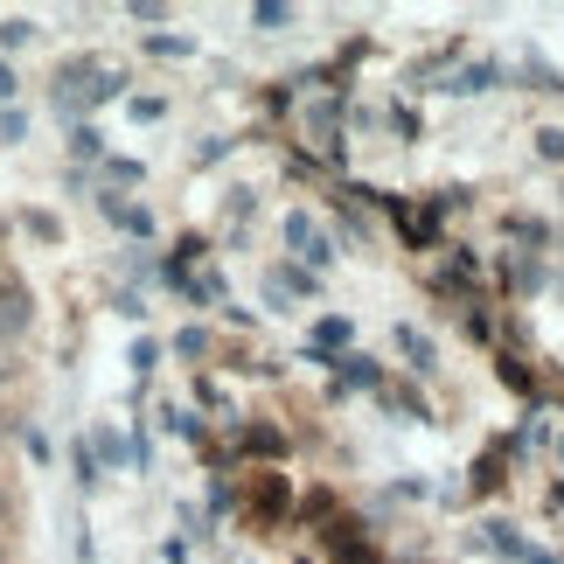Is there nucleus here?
<instances>
[{"mask_svg": "<svg viewBox=\"0 0 564 564\" xmlns=\"http://www.w3.org/2000/svg\"><path fill=\"white\" fill-rule=\"evenodd\" d=\"M50 98H56L63 126H77L84 112L126 98V70H119V63H105V56H91V50H84V56H63L56 77H50Z\"/></svg>", "mask_w": 564, "mask_h": 564, "instance_id": "f257e3e1", "label": "nucleus"}, {"mask_svg": "<svg viewBox=\"0 0 564 564\" xmlns=\"http://www.w3.org/2000/svg\"><path fill=\"white\" fill-rule=\"evenodd\" d=\"M279 237H286V258L293 265H307V272H321L328 279L335 272V258H341V237L321 224L314 209H286V224H279Z\"/></svg>", "mask_w": 564, "mask_h": 564, "instance_id": "f03ea898", "label": "nucleus"}, {"mask_svg": "<svg viewBox=\"0 0 564 564\" xmlns=\"http://www.w3.org/2000/svg\"><path fill=\"white\" fill-rule=\"evenodd\" d=\"M293 509H300L293 474H279V467L245 474V523H251V530H279V523H293Z\"/></svg>", "mask_w": 564, "mask_h": 564, "instance_id": "7ed1b4c3", "label": "nucleus"}, {"mask_svg": "<svg viewBox=\"0 0 564 564\" xmlns=\"http://www.w3.org/2000/svg\"><path fill=\"white\" fill-rule=\"evenodd\" d=\"M224 432H230V453H237V460H258V467H279L293 453V432L279 425V419H230Z\"/></svg>", "mask_w": 564, "mask_h": 564, "instance_id": "20e7f679", "label": "nucleus"}, {"mask_svg": "<svg viewBox=\"0 0 564 564\" xmlns=\"http://www.w3.org/2000/svg\"><path fill=\"white\" fill-rule=\"evenodd\" d=\"M488 265H495V279H502V293L509 300H536V293H544V279H551V265H544V251H495L488 258Z\"/></svg>", "mask_w": 564, "mask_h": 564, "instance_id": "39448f33", "label": "nucleus"}, {"mask_svg": "<svg viewBox=\"0 0 564 564\" xmlns=\"http://www.w3.org/2000/svg\"><path fill=\"white\" fill-rule=\"evenodd\" d=\"M258 293H265V307H272V314H293L300 300H321V272L293 265V258H279V265L265 272V286H258Z\"/></svg>", "mask_w": 564, "mask_h": 564, "instance_id": "423d86ee", "label": "nucleus"}, {"mask_svg": "<svg viewBox=\"0 0 564 564\" xmlns=\"http://www.w3.org/2000/svg\"><path fill=\"white\" fill-rule=\"evenodd\" d=\"M35 328V286L21 272L0 279V349H21V335Z\"/></svg>", "mask_w": 564, "mask_h": 564, "instance_id": "0eeeda50", "label": "nucleus"}, {"mask_svg": "<svg viewBox=\"0 0 564 564\" xmlns=\"http://www.w3.org/2000/svg\"><path fill=\"white\" fill-rule=\"evenodd\" d=\"M502 84H509V63L467 56V63H453V70L440 77V91H446V98H488V91H502Z\"/></svg>", "mask_w": 564, "mask_h": 564, "instance_id": "6e6552de", "label": "nucleus"}, {"mask_svg": "<svg viewBox=\"0 0 564 564\" xmlns=\"http://www.w3.org/2000/svg\"><path fill=\"white\" fill-rule=\"evenodd\" d=\"M509 467H516V453H509V432H502V440H488L481 453H474V467H467V495H474V502L502 495V488H509Z\"/></svg>", "mask_w": 564, "mask_h": 564, "instance_id": "1a4fd4ad", "label": "nucleus"}, {"mask_svg": "<svg viewBox=\"0 0 564 564\" xmlns=\"http://www.w3.org/2000/svg\"><path fill=\"white\" fill-rule=\"evenodd\" d=\"M390 349L404 356V370L419 377V383H425V377H440V341H432L425 328H411V321H398V328H390Z\"/></svg>", "mask_w": 564, "mask_h": 564, "instance_id": "9d476101", "label": "nucleus"}, {"mask_svg": "<svg viewBox=\"0 0 564 564\" xmlns=\"http://www.w3.org/2000/svg\"><path fill=\"white\" fill-rule=\"evenodd\" d=\"M98 216H105V224H112V230L140 237V245H147V237H154V209H147V203H126V195H112V188H98Z\"/></svg>", "mask_w": 564, "mask_h": 564, "instance_id": "9b49d317", "label": "nucleus"}, {"mask_svg": "<svg viewBox=\"0 0 564 564\" xmlns=\"http://www.w3.org/2000/svg\"><path fill=\"white\" fill-rule=\"evenodd\" d=\"M474 544L481 551H495L502 564H523V551H530V536L509 523V516H481V523H474Z\"/></svg>", "mask_w": 564, "mask_h": 564, "instance_id": "f8f14e48", "label": "nucleus"}, {"mask_svg": "<svg viewBox=\"0 0 564 564\" xmlns=\"http://www.w3.org/2000/svg\"><path fill=\"white\" fill-rule=\"evenodd\" d=\"M495 377H502V390H516L523 404H544V377L530 370L523 349H495Z\"/></svg>", "mask_w": 564, "mask_h": 564, "instance_id": "ddd939ff", "label": "nucleus"}, {"mask_svg": "<svg viewBox=\"0 0 564 564\" xmlns=\"http://www.w3.org/2000/svg\"><path fill=\"white\" fill-rule=\"evenodd\" d=\"M335 383H341V398H349V390H370V398H383V383H390V370L377 356H362V349H349L335 362Z\"/></svg>", "mask_w": 564, "mask_h": 564, "instance_id": "4468645a", "label": "nucleus"}, {"mask_svg": "<svg viewBox=\"0 0 564 564\" xmlns=\"http://www.w3.org/2000/svg\"><path fill=\"white\" fill-rule=\"evenodd\" d=\"M502 237H509L516 251H551L557 230H551V216H536V209H509L502 216Z\"/></svg>", "mask_w": 564, "mask_h": 564, "instance_id": "2eb2a0df", "label": "nucleus"}, {"mask_svg": "<svg viewBox=\"0 0 564 564\" xmlns=\"http://www.w3.org/2000/svg\"><path fill=\"white\" fill-rule=\"evenodd\" d=\"M509 77L523 84V91H544V98H564V70H557V63H544V56H536V50H523V56H516V63H509Z\"/></svg>", "mask_w": 564, "mask_h": 564, "instance_id": "dca6fc26", "label": "nucleus"}, {"mask_svg": "<svg viewBox=\"0 0 564 564\" xmlns=\"http://www.w3.org/2000/svg\"><path fill=\"white\" fill-rule=\"evenodd\" d=\"M307 349H321V356H349V349H356V321H349V314H321L314 328H307Z\"/></svg>", "mask_w": 564, "mask_h": 564, "instance_id": "f3484780", "label": "nucleus"}, {"mask_svg": "<svg viewBox=\"0 0 564 564\" xmlns=\"http://www.w3.org/2000/svg\"><path fill=\"white\" fill-rule=\"evenodd\" d=\"M377 404H383V411H398L404 425H432V398H425L419 383H383V398H377Z\"/></svg>", "mask_w": 564, "mask_h": 564, "instance_id": "a211bd4d", "label": "nucleus"}, {"mask_svg": "<svg viewBox=\"0 0 564 564\" xmlns=\"http://www.w3.org/2000/svg\"><path fill=\"white\" fill-rule=\"evenodd\" d=\"M245 21H251L258 35H286L293 21H300V8H286V0H251V8H245Z\"/></svg>", "mask_w": 564, "mask_h": 564, "instance_id": "6ab92c4d", "label": "nucleus"}, {"mask_svg": "<svg viewBox=\"0 0 564 564\" xmlns=\"http://www.w3.org/2000/svg\"><path fill=\"white\" fill-rule=\"evenodd\" d=\"M383 126H390V133H398L404 147H419V140H425V119H419V105H404V98H390V105H383Z\"/></svg>", "mask_w": 564, "mask_h": 564, "instance_id": "aec40b11", "label": "nucleus"}, {"mask_svg": "<svg viewBox=\"0 0 564 564\" xmlns=\"http://www.w3.org/2000/svg\"><path fill=\"white\" fill-rule=\"evenodd\" d=\"M98 175H105V188H140L147 182V161H133V154H105V167H98Z\"/></svg>", "mask_w": 564, "mask_h": 564, "instance_id": "412c9836", "label": "nucleus"}, {"mask_svg": "<svg viewBox=\"0 0 564 564\" xmlns=\"http://www.w3.org/2000/svg\"><path fill=\"white\" fill-rule=\"evenodd\" d=\"M70 161H84V167H105V133L91 119H77L70 126Z\"/></svg>", "mask_w": 564, "mask_h": 564, "instance_id": "4be33fe9", "label": "nucleus"}, {"mask_svg": "<svg viewBox=\"0 0 564 564\" xmlns=\"http://www.w3.org/2000/svg\"><path fill=\"white\" fill-rule=\"evenodd\" d=\"M140 50L161 56V63H188V56H195V35H167V29H154V35H140Z\"/></svg>", "mask_w": 564, "mask_h": 564, "instance_id": "5701e85b", "label": "nucleus"}, {"mask_svg": "<svg viewBox=\"0 0 564 564\" xmlns=\"http://www.w3.org/2000/svg\"><path fill=\"white\" fill-rule=\"evenodd\" d=\"M175 356H182V362H209V356H216V335L203 328V321H188V328L175 335Z\"/></svg>", "mask_w": 564, "mask_h": 564, "instance_id": "b1692460", "label": "nucleus"}, {"mask_svg": "<svg viewBox=\"0 0 564 564\" xmlns=\"http://www.w3.org/2000/svg\"><path fill=\"white\" fill-rule=\"evenodd\" d=\"M21 230H29L35 245H50V251L63 245V216L56 209H21Z\"/></svg>", "mask_w": 564, "mask_h": 564, "instance_id": "393cba45", "label": "nucleus"}, {"mask_svg": "<svg viewBox=\"0 0 564 564\" xmlns=\"http://www.w3.org/2000/svg\"><path fill=\"white\" fill-rule=\"evenodd\" d=\"M70 467H77V495H98L105 474H98V446H91V440H77V446H70Z\"/></svg>", "mask_w": 564, "mask_h": 564, "instance_id": "a878e982", "label": "nucleus"}, {"mask_svg": "<svg viewBox=\"0 0 564 564\" xmlns=\"http://www.w3.org/2000/svg\"><path fill=\"white\" fill-rule=\"evenodd\" d=\"M460 328H467V341H481V349H495V328H502V321H495V307L481 300V307H467V314H460Z\"/></svg>", "mask_w": 564, "mask_h": 564, "instance_id": "bb28decb", "label": "nucleus"}, {"mask_svg": "<svg viewBox=\"0 0 564 564\" xmlns=\"http://www.w3.org/2000/svg\"><path fill=\"white\" fill-rule=\"evenodd\" d=\"M530 154L544 161V167H564V126H536V133H530Z\"/></svg>", "mask_w": 564, "mask_h": 564, "instance_id": "cd10ccee", "label": "nucleus"}, {"mask_svg": "<svg viewBox=\"0 0 564 564\" xmlns=\"http://www.w3.org/2000/svg\"><path fill=\"white\" fill-rule=\"evenodd\" d=\"M237 509V481H230V467H209V516H230Z\"/></svg>", "mask_w": 564, "mask_h": 564, "instance_id": "c85d7f7f", "label": "nucleus"}, {"mask_svg": "<svg viewBox=\"0 0 564 564\" xmlns=\"http://www.w3.org/2000/svg\"><path fill=\"white\" fill-rule=\"evenodd\" d=\"M230 154H237V133H209V140L188 154V167H216V161H230Z\"/></svg>", "mask_w": 564, "mask_h": 564, "instance_id": "c756f323", "label": "nucleus"}, {"mask_svg": "<svg viewBox=\"0 0 564 564\" xmlns=\"http://www.w3.org/2000/svg\"><path fill=\"white\" fill-rule=\"evenodd\" d=\"M251 216H258V188H230L224 195V224L237 230V224H251Z\"/></svg>", "mask_w": 564, "mask_h": 564, "instance_id": "7c9ffc66", "label": "nucleus"}, {"mask_svg": "<svg viewBox=\"0 0 564 564\" xmlns=\"http://www.w3.org/2000/svg\"><path fill=\"white\" fill-rule=\"evenodd\" d=\"M29 42H35V21L29 14H8V21H0V50H29Z\"/></svg>", "mask_w": 564, "mask_h": 564, "instance_id": "2f4dec72", "label": "nucleus"}, {"mask_svg": "<svg viewBox=\"0 0 564 564\" xmlns=\"http://www.w3.org/2000/svg\"><path fill=\"white\" fill-rule=\"evenodd\" d=\"M112 314H126V321L140 328V321L154 314V307H147V293H140V286H119V293H112Z\"/></svg>", "mask_w": 564, "mask_h": 564, "instance_id": "473e14b6", "label": "nucleus"}, {"mask_svg": "<svg viewBox=\"0 0 564 564\" xmlns=\"http://www.w3.org/2000/svg\"><path fill=\"white\" fill-rule=\"evenodd\" d=\"M21 140H29V112L8 105V112H0V147H21Z\"/></svg>", "mask_w": 564, "mask_h": 564, "instance_id": "72a5a7b5", "label": "nucleus"}, {"mask_svg": "<svg viewBox=\"0 0 564 564\" xmlns=\"http://www.w3.org/2000/svg\"><path fill=\"white\" fill-rule=\"evenodd\" d=\"M14 440L29 446V460H50V440H42V425H29V419H14Z\"/></svg>", "mask_w": 564, "mask_h": 564, "instance_id": "f704fd0d", "label": "nucleus"}, {"mask_svg": "<svg viewBox=\"0 0 564 564\" xmlns=\"http://www.w3.org/2000/svg\"><path fill=\"white\" fill-rule=\"evenodd\" d=\"M126 112H133L140 126H154V119H167V98H154V91H147V98H126Z\"/></svg>", "mask_w": 564, "mask_h": 564, "instance_id": "c9c22d12", "label": "nucleus"}, {"mask_svg": "<svg viewBox=\"0 0 564 564\" xmlns=\"http://www.w3.org/2000/svg\"><path fill=\"white\" fill-rule=\"evenodd\" d=\"M154 362H161V341H133V377H140V383L154 377Z\"/></svg>", "mask_w": 564, "mask_h": 564, "instance_id": "e433bc0d", "label": "nucleus"}, {"mask_svg": "<svg viewBox=\"0 0 564 564\" xmlns=\"http://www.w3.org/2000/svg\"><path fill=\"white\" fill-rule=\"evenodd\" d=\"M14 91H21V70H14L8 56H0V105H14Z\"/></svg>", "mask_w": 564, "mask_h": 564, "instance_id": "4c0bfd02", "label": "nucleus"}, {"mask_svg": "<svg viewBox=\"0 0 564 564\" xmlns=\"http://www.w3.org/2000/svg\"><path fill=\"white\" fill-rule=\"evenodd\" d=\"M126 14H133V21H167V8H161V0H133Z\"/></svg>", "mask_w": 564, "mask_h": 564, "instance_id": "58836bf2", "label": "nucleus"}, {"mask_svg": "<svg viewBox=\"0 0 564 564\" xmlns=\"http://www.w3.org/2000/svg\"><path fill=\"white\" fill-rule=\"evenodd\" d=\"M224 321H230V328H245V335L258 328V314H251V307H237V300H230V307H224Z\"/></svg>", "mask_w": 564, "mask_h": 564, "instance_id": "ea45409f", "label": "nucleus"}, {"mask_svg": "<svg viewBox=\"0 0 564 564\" xmlns=\"http://www.w3.org/2000/svg\"><path fill=\"white\" fill-rule=\"evenodd\" d=\"M161 564H188V536H167V544H161Z\"/></svg>", "mask_w": 564, "mask_h": 564, "instance_id": "a19ab883", "label": "nucleus"}, {"mask_svg": "<svg viewBox=\"0 0 564 564\" xmlns=\"http://www.w3.org/2000/svg\"><path fill=\"white\" fill-rule=\"evenodd\" d=\"M8 523H14V488L0 481V530H8Z\"/></svg>", "mask_w": 564, "mask_h": 564, "instance_id": "79ce46f5", "label": "nucleus"}, {"mask_svg": "<svg viewBox=\"0 0 564 564\" xmlns=\"http://www.w3.org/2000/svg\"><path fill=\"white\" fill-rule=\"evenodd\" d=\"M523 564H564V557H557V551H544V544H530V551H523Z\"/></svg>", "mask_w": 564, "mask_h": 564, "instance_id": "37998d69", "label": "nucleus"}, {"mask_svg": "<svg viewBox=\"0 0 564 564\" xmlns=\"http://www.w3.org/2000/svg\"><path fill=\"white\" fill-rule=\"evenodd\" d=\"M544 509H551V516L564 509V474H557V481H551V495H544Z\"/></svg>", "mask_w": 564, "mask_h": 564, "instance_id": "c03bdc74", "label": "nucleus"}, {"mask_svg": "<svg viewBox=\"0 0 564 564\" xmlns=\"http://www.w3.org/2000/svg\"><path fill=\"white\" fill-rule=\"evenodd\" d=\"M14 377V349H0V383H8Z\"/></svg>", "mask_w": 564, "mask_h": 564, "instance_id": "a18cd8bd", "label": "nucleus"}, {"mask_svg": "<svg viewBox=\"0 0 564 564\" xmlns=\"http://www.w3.org/2000/svg\"><path fill=\"white\" fill-rule=\"evenodd\" d=\"M8 432H14V419H8V411H0V446H8Z\"/></svg>", "mask_w": 564, "mask_h": 564, "instance_id": "49530a36", "label": "nucleus"}, {"mask_svg": "<svg viewBox=\"0 0 564 564\" xmlns=\"http://www.w3.org/2000/svg\"><path fill=\"white\" fill-rule=\"evenodd\" d=\"M557 474H564V432H557Z\"/></svg>", "mask_w": 564, "mask_h": 564, "instance_id": "de8ad7c7", "label": "nucleus"}, {"mask_svg": "<svg viewBox=\"0 0 564 564\" xmlns=\"http://www.w3.org/2000/svg\"><path fill=\"white\" fill-rule=\"evenodd\" d=\"M0 564H8V536H0Z\"/></svg>", "mask_w": 564, "mask_h": 564, "instance_id": "09e8293b", "label": "nucleus"}, {"mask_svg": "<svg viewBox=\"0 0 564 564\" xmlns=\"http://www.w3.org/2000/svg\"><path fill=\"white\" fill-rule=\"evenodd\" d=\"M398 564H425V557H398Z\"/></svg>", "mask_w": 564, "mask_h": 564, "instance_id": "8fccbe9b", "label": "nucleus"}, {"mask_svg": "<svg viewBox=\"0 0 564 564\" xmlns=\"http://www.w3.org/2000/svg\"><path fill=\"white\" fill-rule=\"evenodd\" d=\"M293 564H314V557H293Z\"/></svg>", "mask_w": 564, "mask_h": 564, "instance_id": "3c124183", "label": "nucleus"}, {"mask_svg": "<svg viewBox=\"0 0 564 564\" xmlns=\"http://www.w3.org/2000/svg\"><path fill=\"white\" fill-rule=\"evenodd\" d=\"M557 203H564V182H557Z\"/></svg>", "mask_w": 564, "mask_h": 564, "instance_id": "603ef678", "label": "nucleus"}]
</instances>
